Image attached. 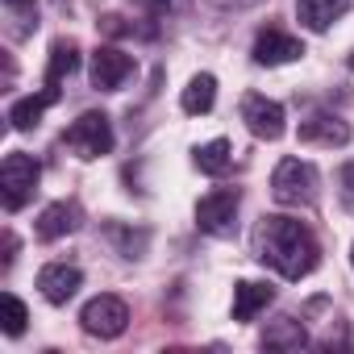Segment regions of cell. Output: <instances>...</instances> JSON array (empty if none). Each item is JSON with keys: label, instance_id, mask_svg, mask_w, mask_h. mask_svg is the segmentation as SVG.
Here are the masks:
<instances>
[{"label": "cell", "instance_id": "obj_28", "mask_svg": "<svg viewBox=\"0 0 354 354\" xmlns=\"http://www.w3.org/2000/svg\"><path fill=\"white\" fill-rule=\"evenodd\" d=\"M350 263H354V250H350Z\"/></svg>", "mask_w": 354, "mask_h": 354}, {"label": "cell", "instance_id": "obj_13", "mask_svg": "<svg viewBox=\"0 0 354 354\" xmlns=\"http://www.w3.org/2000/svg\"><path fill=\"white\" fill-rule=\"evenodd\" d=\"M346 13H350V0H296V21L313 34H325Z\"/></svg>", "mask_w": 354, "mask_h": 354}, {"label": "cell", "instance_id": "obj_10", "mask_svg": "<svg viewBox=\"0 0 354 354\" xmlns=\"http://www.w3.org/2000/svg\"><path fill=\"white\" fill-rule=\"evenodd\" d=\"M80 288H84V271L75 263H46L38 271V292L46 304H67Z\"/></svg>", "mask_w": 354, "mask_h": 354}, {"label": "cell", "instance_id": "obj_21", "mask_svg": "<svg viewBox=\"0 0 354 354\" xmlns=\"http://www.w3.org/2000/svg\"><path fill=\"white\" fill-rule=\"evenodd\" d=\"M0 308H5V321H0V325H5V333H9V337H21V333H26V321H30L26 304H21L13 292H5V296H0Z\"/></svg>", "mask_w": 354, "mask_h": 354}, {"label": "cell", "instance_id": "obj_22", "mask_svg": "<svg viewBox=\"0 0 354 354\" xmlns=\"http://www.w3.org/2000/svg\"><path fill=\"white\" fill-rule=\"evenodd\" d=\"M337 184H342V205H346V209H354V158H350V162H342Z\"/></svg>", "mask_w": 354, "mask_h": 354}, {"label": "cell", "instance_id": "obj_15", "mask_svg": "<svg viewBox=\"0 0 354 354\" xmlns=\"http://www.w3.org/2000/svg\"><path fill=\"white\" fill-rule=\"evenodd\" d=\"M55 100H59L55 92H38V96H21V100H13V104H9V125H13L17 133H34V129L42 125V113H46Z\"/></svg>", "mask_w": 354, "mask_h": 354}, {"label": "cell", "instance_id": "obj_19", "mask_svg": "<svg viewBox=\"0 0 354 354\" xmlns=\"http://www.w3.org/2000/svg\"><path fill=\"white\" fill-rule=\"evenodd\" d=\"M104 234H109V242L117 246L121 259H142L146 246H150V230H129V225H121V221H109Z\"/></svg>", "mask_w": 354, "mask_h": 354}, {"label": "cell", "instance_id": "obj_25", "mask_svg": "<svg viewBox=\"0 0 354 354\" xmlns=\"http://www.w3.org/2000/svg\"><path fill=\"white\" fill-rule=\"evenodd\" d=\"M13 259H17V238H13V234H5V271L13 267Z\"/></svg>", "mask_w": 354, "mask_h": 354}, {"label": "cell", "instance_id": "obj_24", "mask_svg": "<svg viewBox=\"0 0 354 354\" xmlns=\"http://www.w3.org/2000/svg\"><path fill=\"white\" fill-rule=\"evenodd\" d=\"M133 5H138L142 13H154V17H162L167 9H175V0H133Z\"/></svg>", "mask_w": 354, "mask_h": 354}, {"label": "cell", "instance_id": "obj_2", "mask_svg": "<svg viewBox=\"0 0 354 354\" xmlns=\"http://www.w3.org/2000/svg\"><path fill=\"white\" fill-rule=\"evenodd\" d=\"M317 188H321V175H317V167L308 158H296V154L279 158V167L271 175L275 205H283V209H313L317 205Z\"/></svg>", "mask_w": 354, "mask_h": 354}, {"label": "cell", "instance_id": "obj_6", "mask_svg": "<svg viewBox=\"0 0 354 354\" xmlns=\"http://www.w3.org/2000/svg\"><path fill=\"white\" fill-rule=\"evenodd\" d=\"M238 205H242L238 188H213L196 205V230H205L209 238H234L238 234Z\"/></svg>", "mask_w": 354, "mask_h": 354}, {"label": "cell", "instance_id": "obj_8", "mask_svg": "<svg viewBox=\"0 0 354 354\" xmlns=\"http://www.w3.org/2000/svg\"><path fill=\"white\" fill-rule=\"evenodd\" d=\"M254 63L259 67H283V63H296V59H304V42L296 38V34H288V30H279V26H267V30H259V38H254Z\"/></svg>", "mask_w": 354, "mask_h": 354}, {"label": "cell", "instance_id": "obj_3", "mask_svg": "<svg viewBox=\"0 0 354 354\" xmlns=\"http://www.w3.org/2000/svg\"><path fill=\"white\" fill-rule=\"evenodd\" d=\"M42 180V162L26 150H13L5 162H0V201H5V213H21Z\"/></svg>", "mask_w": 354, "mask_h": 354}, {"label": "cell", "instance_id": "obj_27", "mask_svg": "<svg viewBox=\"0 0 354 354\" xmlns=\"http://www.w3.org/2000/svg\"><path fill=\"white\" fill-rule=\"evenodd\" d=\"M346 67H350V71H354V50H350V59H346Z\"/></svg>", "mask_w": 354, "mask_h": 354}, {"label": "cell", "instance_id": "obj_16", "mask_svg": "<svg viewBox=\"0 0 354 354\" xmlns=\"http://www.w3.org/2000/svg\"><path fill=\"white\" fill-rule=\"evenodd\" d=\"M271 300H275V288H271V283L242 279V283L234 288V321H254Z\"/></svg>", "mask_w": 354, "mask_h": 354}, {"label": "cell", "instance_id": "obj_12", "mask_svg": "<svg viewBox=\"0 0 354 354\" xmlns=\"http://www.w3.org/2000/svg\"><path fill=\"white\" fill-rule=\"evenodd\" d=\"M300 142H304V146H346V142H350V125H346L337 113L317 109V113H308V117L300 121Z\"/></svg>", "mask_w": 354, "mask_h": 354}, {"label": "cell", "instance_id": "obj_9", "mask_svg": "<svg viewBox=\"0 0 354 354\" xmlns=\"http://www.w3.org/2000/svg\"><path fill=\"white\" fill-rule=\"evenodd\" d=\"M88 75H92V88L96 92H117L133 75V55H125L121 46H96Z\"/></svg>", "mask_w": 354, "mask_h": 354}, {"label": "cell", "instance_id": "obj_5", "mask_svg": "<svg viewBox=\"0 0 354 354\" xmlns=\"http://www.w3.org/2000/svg\"><path fill=\"white\" fill-rule=\"evenodd\" d=\"M80 329L88 337H100V342H113L129 329V304L117 296V292H100L92 296L84 308H80Z\"/></svg>", "mask_w": 354, "mask_h": 354}, {"label": "cell", "instance_id": "obj_23", "mask_svg": "<svg viewBox=\"0 0 354 354\" xmlns=\"http://www.w3.org/2000/svg\"><path fill=\"white\" fill-rule=\"evenodd\" d=\"M209 9H217V13H246V9H254V5H263V0H205Z\"/></svg>", "mask_w": 354, "mask_h": 354}, {"label": "cell", "instance_id": "obj_7", "mask_svg": "<svg viewBox=\"0 0 354 354\" xmlns=\"http://www.w3.org/2000/svg\"><path fill=\"white\" fill-rule=\"evenodd\" d=\"M238 113H242L246 129H250L259 142H279V138H283V129H288L283 104H279V100H271V96H263V92H246V96H242V104H238Z\"/></svg>", "mask_w": 354, "mask_h": 354}, {"label": "cell", "instance_id": "obj_1", "mask_svg": "<svg viewBox=\"0 0 354 354\" xmlns=\"http://www.w3.org/2000/svg\"><path fill=\"white\" fill-rule=\"evenodd\" d=\"M254 259L263 267H271L275 275H283V279L296 283V279H304V275L317 271L321 242L296 217H263L259 230H254Z\"/></svg>", "mask_w": 354, "mask_h": 354}, {"label": "cell", "instance_id": "obj_11", "mask_svg": "<svg viewBox=\"0 0 354 354\" xmlns=\"http://www.w3.org/2000/svg\"><path fill=\"white\" fill-rule=\"evenodd\" d=\"M80 221H84V213H80L75 201H55V205H46V209L38 213L34 234H38V242H59V238L75 234Z\"/></svg>", "mask_w": 354, "mask_h": 354}, {"label": "cell", "instance_id": "obj_20", "mask_svg": "<svg viewBox=\"0 0 354 354\" xmlns=\"http://www.w3.org/2000/svg\"><path fill=\"white\" fill-rule=\"evenodd\" d=\"M196 171H205V175H225L230 167H234V154H230V138H213V142H205V146H196Z\"/></svg>", "mask_w": 354, "mask_h": 354}, {"label": "cell", "instance_id": "obj_17", "mask_svg": "<svg viewBox=\"0 0 354 354\" xmlns=\"http://www.w3.org/2000/svg\"><path fill=\"white\" fill-rule=\"evenodd\" d=\"M308 346V329L296 317H275L263 329V350H304Z\"/></svg>", "mask_w": 354, "mask_h": 354}, {"label": "cell", "instance_id": "obj_14", "mask_svg": "<svg viewBox=\"0 0 354 354\" xmlns=\"http://www.w3.org/2000/svg\"><path fill=\"white\" fill-rule=\"evenodd\" d=\"M75 67H80V46H75L71 38H59V42L50 46V59H46V92L59 96V84L71 80Z\"/></svg>", "mask_w": 354, "mask_h": 354}, {"label": "cell", "instance_id": "obj_18", "mask_svg": "<svg viewBox=\"0 0 354 354\" xmlns=\"http://www.w3.org/2000/svg\"><path fill=\"white\" fill-rule=\"evenodd\" d=\"M213 104H217V80H213L209 71L192 75L188 88H184V96H180V109H184L188 117H205Z\"/></svg>", "mask_w": 354, "mask_h": 354}, {"label": "cell", "instance_id": "obj_4", "mask_svg": "<svg viewBox=\"0 0 354 354\" xmlns=\"http://www.w3.org/2000/svg\"><path fill=\"white\" fill-rule=\"evenodd\" d=\"M113 142H117V133H113V121H109V113H84L80 121H71L67 129H63V146L75 154V158H84V162H92V158H104L109 150H113Z\"/></svg>", "mask_w": 354, "mask_h": 354}, {"label": "cell", "instance_id": "obj_26", "mask_svg": "<svg viewBox=\"0 0 354 354\" xmlns=\"http://www.w3.org/2000/svg\"><path fill=\"white\" fill-rule=\"evenodd\" d=\"M5 5H9L13 13H26V9H34V5H38V0H5Z\"/></svg>", "mask_w": 354, "mask_h": 354}]
</instances>
